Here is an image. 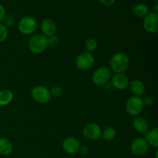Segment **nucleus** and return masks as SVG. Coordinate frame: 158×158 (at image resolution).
Returning <instances> with one entry per match:
<instances>
[{"mask_svg":"<svg viewBox=\"0 0 158 158\" xmlns=\"http://www.w3.org/2000/svg\"><path fill=\"white\" fill-rule=\"evenodd\" d=\"M150 12L149 7L143 3L135 5L133 8V13L137 18H144Z\"/></svg>","mask_w":158,"mask_h":158,"instance_id":"6ab92c4d","label":"nucleus"},{"mask_svg":"<svg viewBox=\"0 0 158 158\" xmlns=\"http://www.w3.org/2000/svg\"><path fill=\"white\" fill-rule=\"evenodd\" d=\"M153 12H155V13H157L158 12V5L155 4L154 6V9H153Z\"/></svg>","mask_w":158,"mask_h":158,"instance_id":"c756f323","label":"nucleus"},{"mask_svg":"<svg viewBox=\"0 0 158 158\" xmlns=\"http://www.w3.org/2000/svg\"><path fill=\"white\" fill-rule=\"evenodd\" d=\"M129 87L131 89V92L134 94V97H140L144 95L145 92H146L145 84L143 83V82L138 80V79H135V80L130 82Z\"/></svg>","mask_w":158,"mask_h":158,"instance_id":"4468645a","label":"nucleus"},{"mask_svg":"<svg viewBox=\"0 0 158 158\" xmlns=\"http://www.w3.org/2000/svg\"><path fill=\"white\" fill-rule=\"evenodd\" d=\"M117 136V131L114 127H106L102 131L101 137L105 141H111Z\"/></svg>","mask_w":158,"mask_h":158,"instance_id":"aec40b11","label":"nucleus"},{"mask_svg":"<svg viewBox=\"0 0 158 158\" xmlns=\"http://www.w3.org/2000/svg\"><path fill=\"white\" fill-rule=\"evenodd\" d=\"M2 24L6 27H12L15 24V18L12 15H6L2 21Z\"/></svg>","mask_w":158,"mask_h":158,"instance_id":"5701e85b","label":"nucleus"},{"mask_svg":"<svg viewBox=\"0 0 158 158\" xmlns=\"http://www.w3.org/2000/svg\"><path fill=\"white\" fill-rule=\"evenodd\" d=\"M56 25L55 22L51 19H45L41 23V31L42 35L46 36V38L48 37L55 35L56 32Z\"/></svg>","mask_w":158,"mask_h":158,"instance_id":"ddd939ff","label":"nucleus"},{"mask_svg":"<svg viewBox=\"0 0 158 158\" xmlns=\"http://www.w3.org/2000/svg\"><path fill=\"white\" fill-rule=\"evenodd\" d=\"M111 72L106 66H100L94 72L92 76V81L96 86H103L107 84L110 80Z\"/></svg>","mask_w":158,"mask_h":158,"instance_id":"7ed1b4c3","label":"nucleus"},{"mask_svg":"<svg viewBox=\"0 0 158 158\" xmlns=\"http://www.w3.org/2000/svg\"><path fill=\"white\" fill-rule=\"evenodd\" d=\"M143 100V106H151L154 104V100L152 97L151 96H146L143 99H142Z\"/></svg>","mask_w":158,"mask_h":158,"instance_id":"a878e982","label":"nucleus"},{"mask_svg":"<svg viewBox=\"0 0 158 158\" xmlns=\"http://www.w3.org/2000/svg\"><path fill=\"white\" fill-rule=\"evenodd\" d=\"M156 158H157V151H156Z\"/></svg>","mask_w":158,"mask_h":158,"instance_id":"7c9ffc66","label":"nucleus"},{"mask_svg":"<svg viewBox=\"0 0 158 158\" xmlns=\"http://www.w3.org/2000/svg\"><path fill=\"white\" fill-rule=\"evenodd\" d=\"M60 40L59 38L56 35H52V36L48 37L47 38V45L49 46H56L59 44Z\"/></svg>","mask_w":158,"mask_h":158,"instance_id":"393cba45","label":"nucleus"},{"mask_svg":"<svg viewBox=\"0 0 158 158\" xmlns=\"http://www.w3.org/2000/svg\"><path fill=\"white\" fill-rule=\"evenodd\" d=\"M19 31L23 35H31L37 29V22L30 16L23 17L18 24Z\"/></svg>","mask_w":158,"mask_h":158,"instance_id":"423d86ee","label":"nucleus"},{"mask_svg":"<svg viewBox=\"0 0 158 158\" xmlns=\"http://www.w3.org/2000/svg\"><path fill=\"white\" fill-rule=\"evenodd\" d=\"M83 134L87 140H97L101 137L102 129L97 123H88L83 127Z\"/></svg>","mask_w":158,"mask_h":158,"instance_id":"9d476101","label":"nucleus"},{"mask_svg":"<svg viewBox=\"0 0 158 158\" xmlns=\"http://www.w3.org/2000/svg\"><path fill=\"white\" fill-rule=\"evenodd\" d=\"M143 29L148 32L155 34L158 32V14L150 12L143 20Z\"/></svg>","mask_w":158,"mask_h":158,"instance_id":"6e6552de","label":"nucleus"},{"mask_svg":"<svg viewBox=\"0 0 158 158\" xmlns=\"http://www.w3.org/2000/svg\"><path fill=\"white\" fill-rule=\"evenodd\" d=\"M146 138L145 140L148 143L150 146H152L154 148L158 147V129L157 127H154L153 129L149 130L146 133Z\"/></svg>","mask_w":158,"mask_h":158,"instance_id":"f3484780","label":"nucleus"},{"mask_svg":"<svg viewBox=\"0 0 158 158\" xmlns=\"http://www.w3.org/2000/svg\"><path fill=\"white\" fill-rule=\"evenodd\" d=\"M97 47H98V42L95 38H89L86 41L85 48H86V52L91 53L97 50Z\"/></svg>","mask_w":158,"mask_h":158,"instance_id":"412c9836","label":"nucleus"},{"mask_svg":"<svg viewBox=\"0 0 158 158\" xmlns=\"http://www.w3.org/2000/svg\"><path fill=\"white\" fill-rule=\"evenodd\" d=\"M101 4H103V6H110L111 5L114 4V2H116V0H99Z\"/></svg>","mask_w":158,"mask_h":158,"instance_id":"c85d7f7f","label":"nucleus"},{"mask_svg":"<svg viewBox=\"0 0 158 158\" xmlns=\"http://www.w3.org/2000/svg\"><path fill=\"white\" fill-rule=\"evenodd\" d=\"M31 96L36 103H41V104L47 103L51 99L49 89L46 86H41V85L32 88L31 91Z\"/></svg>","mask_w":158,"mask_h":158,"instance_id":"39448f33","label":"nucleus"},{"mask_svg":"<svg viewBox=\"0 0 158 158\" xmlns=\"http://www.w3.org/2000/svg\"><path fill=\"white\" fill-rule=\"evenodd\" d=\"M129 56L124 52H117L112 56L110 60V66L115 73H124L129 68Z\"/></svg>","mask_w":158,"mask_h":158,"instance_id":"f257e3e1","label":"nucleus"},{"mask_svg":"<svg viewBox=\"0 0 158 158\" xmlns=\"http://www.w3.org/2000/svg\"><path fill=\"white\" fill-rule=\"evenodd\" d=\"M133 127L137 132L145 134L150 130V125L148 120L142 117H137L133 121Z\"/></svg>","mask_w":158,"mask_h":158,"instance_id":"2eb2a0df","label":"nucleus"},{"mask_svg":"<svg viewBox=\"0 0 158 158\" xmlns=\"http://www.w3.org/2000/svg\"><path fill=\"white\" fill-rule=\"evenodd\" d=\"M130 79L127 75L124 73H115V75L111 79V85L113 87L119 90H124L127 88L129 87Z\"/></svg>","mask_w":158,"mask_h":158,"instance_id":"9b49d317","label":"nucleus"},{"mask_svg":"<svg viewBox=\"0 0 158 158\" xmlns=\"http://www.w3.org/2000/svg\"><path fill=\"white\" fill-rule=\"evenodd\" d=\"M9 36V30L6 26L0 23V43H3Z\"/></svg>","mask_w":158,"mask_h":158,"instance_id":"4be33fe9","label":"nucleus"},{"mask_svg":"<svg viewBox=\"0 0 158 158\" xmlns=\"http://www.w3.org/2000/svg\"><path fill=\"white\" fill-rule=\"evenodd\" d=\"M28 46L32 53L40 54L47 48V38L42 34H35L30 38Z\"/></svg>","mask_w":158,"mask_h":158,"instance_id":"f03ea898","label":"nucleus"},{"mask_svg":"<svg viewBox=\"0 0 158 158\" xmlns=\"http://www.w3.org/2000/svg\"><path fill=\"white\" fill-rule=\"evenodd\" d=\"M150 145L143 137H137L134 139L131 145V151L134 155L142 156L144 155L149 151Z\"/></svg>","mask_w":158,"mask_h":158,"instance_id":"1a4fd4ad","label":"nucleus"},{"mask_svg":"<svg viewBox=\"0 0 158 158\" xmlns=\"http://www.w3.org/2000/svg\"><path fill=\"white\" fill-rule=\"evenodd\" d=\"M95 63L94 57L90 52H83L77 56L76 60V66L80 70L86 71L91 69Z\"/></svg>","mask_w":158,"mask_h":158,"instance_id":"0eeeda50","label":"nucleus"},{"mask_svg":"<svg viewBox=\"0 0 158 158\" xmlns=\"http://www.w3.org/2000/svg\"><path fill=\"white\" fill-rule=\"evenodd\" d=\"M49 92H50L51 97H53L55 98H57V97H60L63 94V89L60 86H55L51 88V89H49Z\"/></svg>","mask_w":158,"mask_h":158,"instance_id":"b1692460","label":"nucleus"},{"mask_svg":"<svg viewBox=\"0 0 158 158\" xmlns=\"http://www.w3.org/2000/svg\"><path fill=\"white\" fill-rule=\"evenodd\" d=\"M13 151V145L7 138L0 137V155L9 156Z\"/></svg>","mask_w":158,"mask_h":158,"instance_id":"dca6fc26","label":"nucleus"},{"mask_svg":"<svg viewBox=\"0 0 158 158\" xmlns=\"http://www.w3.org/2000/svg\"><path fill=\"white\" fill-rule=\"evenodd\" d=\"M62 146L65 152L69 154H74L78 152L80 144L77 138L69 137L63 140Z\"/></svg>","mask_w":158,"mask_h":158,"instance_id":"f8f14e48","label":"nucleus"},{"mask_svg":"<svg viewBox=\"0 0 158 158\" xmlns=\"http://www.w3.org/2000/svg\"><path fill=\"white\" fill-rule=\"evenodd\" d=\"M125 107H126L127 113L129 115L137 117L142 112L144 106L141 97L133 96L127 100Z\"/></svg>","mask_w":158,"mask_h":158,"instance_id":"20e7f679","label":"nucleus"},{"mask_svg":"<svg viewBox=\"0 0 158 158\" xmlns=\"http://www.w3.org/2000/svg\"><path fill=\"white\" fill-rule=\"evenodd\" d=\"M6 15V9H5L4 6L0 3V23H2V21Z\"/></svg>","mask_w":158,"mask_h":158,"instance_id":"cd10ccee","label":"nucleus"},{"mask_svg":"<svg viewBox=\"0 0 158 158\" xmlns=\"http://www.w3.org/2000/svg\"><path fill=\"white\" fill-rule=\"evenodd\" d=\"M78 152L80 153L81 155L83 156H86L89 154V150L87 146H80V149H79Z\"/></svg>","mask_w":158,"mask_h":158,"instance_id":"bb28decb","label":"nucleus"},{"mask_svg":"<svg viewBox=\"0 0 158 158\" xmlns=\"http://www.w3.org/2000/svg\"><path fill=\"white\" fill-rule=\"evenodd\" d=\"M13 93L10 89H5L0 90V106H8L13 100Z\"/></svg>","mask_w":158,"mask_h":158,"instance_id":"a211bd4d","label":"nucleus"}]
</instances>
